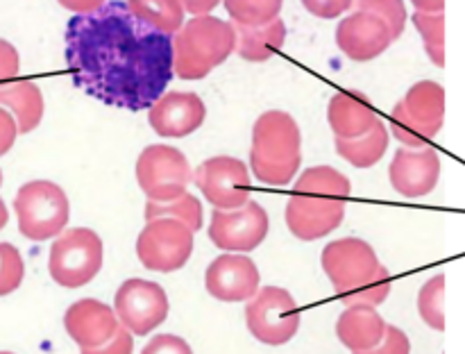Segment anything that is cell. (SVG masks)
Returning a JSON list of instances; mask_svg holds the SVG:
<instances>
[{
	"label": "cell",
	"mask_w": 465,
	"mask_h": 354,
	"mask_svg": "<svg viewBox=\"0 0 465 354\" xmlns=\"http://www.w3.org/2000/svg\"><path fill=\"white\" fill-rule=\"evenodd\" d=\"M66 66L77 89L109 107H153L173 80V36L109 0L66 25Z\"/></svg>",
	"instance_id": "1"
},
{
	"label": "cell",
	"mask_w": 465,
	"mask_h": 354,
	"mask_svg": "<svg viewBox=\"0 0 465 354\" xmlns=\"http://www.w3.org/2000/svg\"><path fill=\"white\" fill-rule=\"evenodd\" d=\"M352 193L348 175L331 166H312L298 177L286 202V227L300 241H318L339 230Z\"/></svg>",
	"instance_id": "2"
},
{
	"label": "cell",
	"mask_w": 465,
	"mask_h": 354,
	"mask_svg": "<svg viewBox=\"0 0 465 354\" xmlns=\"http://www.w3.org/2000/svg\"><path fill=\"white\" fill-rule=\"evenodd\" d=\"M302 163V132L295 118L282 109H271L252 127L250 168L268 186L291 184Z\"/></svg>",
	"instance_id": "3"
},
{
	"label": "cell",
	"mask_w": 465,
	"mask_h": 354,
	"mask_svg": "<svg viewBox=\"0 0 465 354\" xmlns=\"http://www.w3.org/2000/svg\"><path fill=\"white\" fill-rule=\"evenodd\" d=\"M236 48L234 23L216 16H193L173 34V75L203 80Z\"/></svg>",
	"instance_id": "4"
},
{
	"label": "cell",
	"mask_w": 465,
	"mask_h": 354,
	"mask_svg": "<svg viewBox=\"0 0 465 354\" xmlns=\"http://www.w3.org/2000/svg\"><path fill=\"white\" fill-rule=\"evenodd\" d=\"M18 231L27 241H48L59 236L71 221V200L66 191L50 180H32L14 198Z\"/></svg>",
	"instance_id": "5"
},
{
	"label": "cell",
	"mask_w": 465,
	"mask_h": 354,
	"mask_svg": "<svg viewBox=\"0 0 465 354\" xmlns=\"http://www.w3.org/2000/svg\"><path fill=\"white\" fill-rule=\"evenodd\" d=\"M445 89L434 80L416 82L391 112V132L404 148H425L440 132Z\"/></svg>",
	"instance_id": "6"
},
{
	"label": "cell",
	"mask_w": 465,
	"mask_h": 354,
	"mask_svg": "<svg viewBox=\"0 0 465 354\" xmlns=\"http://www.w3.org/2000/svg\"><path fill=\"white\" fill-rule=\"evenodd\" d=\"M104 263V243L89 227L64 230L50 245L48 272L64 289L86 286Z\"/></svg>",
	"instance_id": "7"
},
{
	"label": "cell",
	"mask_w": 465,
	"mask_h": 354,
	"mask_svg": "<svg viewBox=\"0 0 465 354\" xmlns=\"http://www.w3.org/2000/svg\"><path fill=\"white\" fill-rule=\"evenodd\" d=\"M300 320L298 302L282 286H262L245 304V325L263 345L280 348L289 343L298 334Z\"/></svg>",
	"instance_id": "8"
},
{
	"label": "cell",
	"mask_w": 465,
	"mask_h": 354,
	"mask_svg": "<svg viewBox=\"0 0 465 354\" xmlns=\"http://www.w3.org/2000/svg\"><path fill=\"white\" fill-rule=\"evenodd\" d=\"M136 182L153 202H171L186 193L193 168L182 150L168 143L148 145L136 159Z\"/></svg>",
	"instance_id": "9"
},
{
	"label": "cell",
	"mask_w": 465,
	"mask_h": 354,
	"mask_svg": "<svg viewBox=\"0 0 465 354\" xmlns=\"http://www.w3.org/2000/svg\"><path fill=\"white\" fill-rule=\"evenodd\" d=\"M195 231L175 218L148 221L136 239V257L141 266L154 272H175L186 266L193 254Z\"/></svg>",
	"instance_id": "10"
},
{
	"label": "cell",
	"mask_w": 465,
	"mask_h": 354,
	"mask_svg": "<svg viewBox=\"0 0 465 354\" xmlns=\"http://www.w3.org/2000/svg\"><path fill=\"white\" fill-rule=\"evenodd\" d=\"M168 295L157 281L132 277L118 286L114 295V311L118 322L134 336H145L157 329L168 318Z\"/></svg>",
	"instance_id": "11"
},
{
	"label": "cell",
	"mask_w": 465,
	"mask_h": 354,
	"mask_svg": "<svg viewBox=\"0 0 465 354\" xmlns=\"http://www.w3.org/2000/svg\"><path fill=\"white\" fill-rule=\"evenodd\" d=\"M271 231V218L266 209L248 200L239 209H213L209 222V239L218 250L248 254L266 241Z\"/></svg>",
	"instance_id": "12"
},
{
	"label": "cell",
	"mask_w": 465,
	"mask_h": 354,
	"mask_svg": "<svg viewBox=\"0 0 465 354\" xmlns=\"http://www.w3.org/2000/svg\"><path fill=\"white\" fill-rule=\"evenodd\" d=\"M321 263L339 295L350 293V290L371 281L384 266L377 259L372 245L363 239H357V236L327 243L321 254Z\"/></svg>",
	"instance_id": "13"
},
{
	"label": "cell",
	"mask_w": 465,
	"mask_h": 354,
	"mask_svg": "<svg viewBox=\"0 0 465 354\" xmlns=\"http://www.w3.org/2000/svg\"><path fill=\"white\" fill-rule=\"evenodd\" d=\"M193 182L213 209L243 207L252 191L248 163L227 154L204 159L193 171Z\"/></svg>",
	"instance_id": "14"
},
{
	"label": "cell",
	"mask_w": 465,
	"mask_h": 354,
	"mask_svg": "<svg viewBox=\"0 0 465 354\" xmlns=\"http://www.w3.org/2000/svg\"><path fill=\"white\" fill-rule=\"evenodd\" d=\"M262 284L259 268L248 254L223 252L204 272V289L218 302H248Z\"/></svg>",
	"instance_id": "15"
},
{
	"label": "cell",
	"mask_w": 465,
	"mask_h": 354,
	"mask_svg": "<svg viewBox=\"0 0 465 354\" xmlns=\"http://www.w3.org/2000/svg\"><path fill=\"white\" fill-rule=\"evenodd\" d=\"M391 186L404 198H425L439 186L440 157L431 145L400 148L389 166Z\"/></svg>",
	"instance_id": "16"
},
{
	"label": "cell",
	"mask_w": 465,
	"mask_h": 354,
	"mask_svg": "<svg viewBox=\"0 0 465 354\" xmlns=\"http://www.w3.org/2000/svg\"><path fill=\"white\" fill-rule=\"evenodd\" d=\"M207 118L203 98L193 91H171L154 100L148 109V123L162 139H184L200 130Z\"/></svg>",
	"instance_id": "17"
},
{
	"label": "cell",
	"mask_w": 465,
	"mask_h": 354,
	"mask_svg": "<svg viewBox=\"0 0 465 354\" xmlns=\"http://www.w3.org/2000/svg\"><path fill=\"white\" fill-rule=\"evenodd\" d=\"M393 44L389 25L368 12H352L336 27V45L352 62H372Z\"/></svg>",
	"instance_id": "18"
},
{
	"label": "cell",
	"mask_w": 465,
	"mask_h": 354,
	"mask_svg": "<svg viewBox=\"0 0 465 354\" xmlns=\"http://www.w3.org/2000/svg\"><path fill=\"white\" fill-rule=\"evenodd\" d=\"M64 327L80 348H100L114 339L121 322L114 307L95 298H82L66 309Z\"/></svg>",
	"instance_id": "19"
},
{
	"label": "cell",
	"mask_w": 465,
	"mask_h": 354,
	"mask_svg": "<svg viewBox=\"0 0 465 354\" xmlns=\"http://www.w3.org/2000/svg\"><path fill=\"white\" fill-rule=\"evenodd\" d=\"M327 121L336 139H359L377 125L380 116L368 95L359 91H339L327 104Z\"/></svg>",
	"instance_id": "20"
},
{
	"label": "cell",
	"mask_w": 465,
	"mask_h": 354,
	"mask_svg": "<svg viewBox=\"0 0 465 354\" xmlns=\"http://www.w3.org/2000/svg\"><path fill=\"white\" fill-rule=\"evenodd\" d=\"M389 322L372 307H345L336 320V336L350 352H368L384 339Z\"/></svg>",
	"instance_id": "21"
},
{
	"label": "cell",
	"mask_w": 465,
	"mask_h": 354,
	"mask_svg": "<svg viewBox=\"0 0 465 354\" xmlns=\"http://www.w3.org/2000/svg\"><path fill=\"white\" fill-rule=\"evenodd\" d=\"M0 107L14 116L18 134H30L44 118V93L30 80H14L0 86Z\"/></svg>",
	"instance_id": "22"
},
{
	"label": "cell",
	"mask_w": 465,
	"mask_h": 354,
	"mask_svg": "<svg viewBox=\"0 0 465 354\" xmlns=\"http://www.w3.org/2000/svg\"><path fill=\"white\" fill-rule=\"evenodd\" d=\"M236 30V48L234 53L241 59L252 64L268 62L272 54L282 50L286 41V23L282 18H275L263 25H239L234 23Z\"/></svg>",
	"instance_id": "23"
},
{
	"label": "cell",
	"mask_w": 465,
	"mask_h": 354,
	"mask_svg": "<svg viewBox=\"0 0 465 354\" xmlns=\"http://www.w3.org/2000/svg\"><path fill=\"white\" fill-rule=\"evenodd\" d=\"M334 145L341 159L352 163L354 168H372L389 150V130L380 118L368 134L359 139H336Z\"/></svg>",
	"instance_id": "24"
},
{
	"label": "cell",
	"mask_w": 465,
	"mask_h": 354,
	"mask_svg": "<svg viewBox=\"0 0 465 354\" xmlns=\"http://www.w3.org/2000/svg\"><path fill=\"white\" fill-rule=\"evenodd\" d=\"M125 5L141 23L171 36L184 25L186 12L180 0H125Z\"/></svg>",
	"instance_id": "25"
},
{
	"label": "cell",
	"mask_w": 465,
	"mask_h": 354,
	"mask_svg": "<svg viewBox=\"0 0 465 354\" xmlns=\"http://www.w3.org/2000/svg\"><path fill=\"white\" fill-rule=\"evenodd\" d=\"M143 216L145 222L157 221V218H175V221L184 222L191 231H200L204 222L203 202L189 191L177 200H171V202H153V200H148Z\"/></svg>",
	"instance_id": "26"
},
{
	"label": "cell",
	"mask_w": 465,
	"mask_h": 354,
	"mask_svg": "<svg viewBox=\"0 0 465 354\" xmlns=\"http://www.w3.org/2000/svg\"><path fill=\"white\" fill-rule=\"evenodd\" d=\"M232 21L239 25H263L280 18L284 0H223Z\"/></svg>",
	"instance_id": "27"
},
{
	"label": "cell",
	"mask_w": 465,
	"mask_h": 354,
	"mask_svg": "<svg viewBox=\"0 0 465 354\" xmlns=\"http://www.w3.org/2000/svg\"><path fill=\"white\" fill-rule=\"evenodd\" d=\"M413 25L420 32L427 57L439 68L445 66V14H413Z\"/></svg>",
	"instance_id": "28"
},
{
	"label": "cell",
	"mask_w": 465,
	"mask_h": 354,
	"mask_svg": "<svg viewBox=\"0 0 465 354\" xmlns=\"http://www.w3.org/2000/svg\"><path fill=\"white\" fill-rule=\"evenodd\" d=\"M443 298H445V275H434L431 280L425 281V286L418 293V313L427 327L436 331H445V311H443Z\"/></svg>",
	"instance_id": "29"
},
{
	"label": "cell",
	"mask_w": 465,
	"mask_h": 354,
	"mask_svg": "<svg viewBox=\"0 0 465 354\" xmlns=\"http://www.w3.org/2000/svg\"><path fill=\"white\" fill-rule=\"evenodd\" d=\"M391 289H393V277H391L389 268L381 266V270L372 277L371 281L361 284L359 289L350 290V293L339 295L341 302L345 307H372L377 309L380 304L386 302V298L391 295Z\"/></svg>",
	"instance_id": "30"
},
{
	"label": "cell",
	"mask_w": 465,
	"mask_h": 354,
	"mask_svg": "<svg viewBox=\"0 0 465 354\" xmlns=\"http://www.w3.org/2000/svg\"><path fill=\"white\" fill-rule=\"evenodd\" d=\"M354 12H368L380 16L389 25L391 36L398 41L402 36L404 25H407V7L404 0H352Z\"/></svg>",
	"instance_id": "31"
},
{
	"label": "cell",
	"mask_w": 465,
	"mask_h": 354,
	"mask_svg": "<svg viewBox=\"0 0 465 354\" xmlns=\"http://www.w3.org/2000/svg\"><path fill=\"white\" fill-rule=\"evenodd\" d=\"M25 263L16 245L0 243V298L14 293L23 284Z\"/></svg>",
	"instance_id": "32"
},
{
	"label": "cell",
	"mask_w": 465,
	"mask_h": 354,
	"mask_svg": "<svg viewBox=\"0 0 465 354\" xmlns=\"http://www.w3.org/2000/svg\"><path fill=\"white\" fill-rule=\"evenodd\" d=\"M354 354H411V340L404 334L400 327L386 325L384 339L380 340V345H375L368 352H354Z\"/></svg>",
	"instance_id": "33"
},
{
	"label": "cell",
	"mask_w": 465,
	"mask_h": 354,
	"mask_svg": "<svg viewBox=\"0 0 465 354\" xmlns=\"http://www.w3.org/2000/svg\"><path fill=\"white\" fill-rule=\"evenodd\" d=\"M141 354H193V349L182 336L157 334L145 343Z\"/></svg>",
	"instance_id": "34"
},
{
	"label": "cell",
	"mask_w": 465,
	"mask_h": 354,
	"mask_svg": "<svg viewBox=\"0 0 465 354\" xmlns=\"http://www.w3.org/2000/svg\"><path fill=\"white\" fill-rule=\"evenodd\" d=\"M80 354H134V334L121 325L112 340L100 348H80Z\"/></svg>",
	"instance_id": "35"
},
{
	"label": "cell",
	"mask_w": 465,
	"mask_h": 354,
	"mask_svg": "<svg viewBox=\"0 0 465 354\" xmlns=\"http://www.w3.org/2000/svg\"><path fill=\"white\" fill-rule=\"evenodd\" d=\"M18 71H21V57H18V50L14 48L9 41L0 39V86L16 80Z\"/></svg>",
	"instance_id": "36"
},
{
	"label": "cell",
	"mask_w": 465,
	"mask_h": 354,
	"mask_svg": "<svg viewBox=\"0 0 465 354\" xmlns=\"http://www.w3.org/2000/svg\"><path fill=\"white\" fill-rule=\"evenodd\" d=\"M304 9L316 18H339L348 9H352V0H302Z\"/></svg>",
	"instance_id": "37"
},
{
	"label": "cell",
	"mask_w": 465,
	"mask_h": 354,
	"mask_svg": "<svg viewBox=\"0 0 465 354\" xmlns=\"http://www.w3.org/2000/svg\"><path fill=\"white\" fill-rule=\"evenodd\" d=\"M16 136H18L16 121H14V116L7 112V109L0 107V157H3V154H7L9 150L14 148V143H16Z\"/></svg>",
	"instance_id": "38"
},
{
	"label": "cell",
	"mask_w": 465,
	"mask_h": 354,
	"mask_svg": "<svg viewBox=\"0 0 465 354\" xmlns=\"http://www.w3.org/2000/svg\"><path fill=\"white\" fill-rule=\"evenodd\" d=\"M57 3L73 14H91L103 7L107 0H57Z\"/></svg>",
	"instance_id": "39"
},
{
	"label": "cell",
	"mask_w": 465,
	"mask_h": 354,
	"mask_svg": "<svg viewBox=\"0 0 465 354\" xmlns=\"http://www.w3.org/2000/svg\"><path fill=\"white\" fill-rule=\"evenodd\" d=\"M180 3H182V7H184L186 14H193V16H204V14L213 12L221 0H180Z\"/></svg>",
	"instance_id": "40"
},
{
	"label": "cell",
	"mask_w": 465,
	"mask_h": 354,
	"mask_svg": "<svg viewBox=\"0 0 465 354\" xmlns=\"http://www.w3.org/2000/svg\"><path fill=\"white\" fill-rule=\"evenodd\" d=\"M416 12L425 14H443L445 12V0H411Z\"/></svg>",
	"instance_id": "41"
},
{
	"label": "cell",
	"mask_w": 465,
	"mask_h": 354,
	"mask_svg": "<svg viewBox=\"0 0 465 354\" xmlns=\"http://www.w3.org/2000/svg\"><path fill=\"white\" fill-rule=\"evenodd\" d=\"M9 221V213H7V207H5V200L0 198V230H3L5 225H7Z\"/></svg>",
	"instance_id": "42"
},
{
	"label": "cell",
	"mask_w": 465,
	"mask_h": 354,
	"mask_svg": "<svg viewBox=\"0 0 465 354\" xmlns=\"http://www.w3.org/2000/svg\"><path fill=\"white\" fill-rule=\"evenodd\" d=\"M0 186H3V171H0Z\"/></svg>",
	"instance_id": "43"
},
{
	"label": "cell",
	"mask_w": 465,
	"mask_h": 354,
	"mask_svg": "<svg viewBox=\"0 0 465 354\" xmlns=\"http://www.w3.org/2000/svg\"><path fill=\"white\" fill-rule=\"evenodd\" d=\"M0 354H14V352H0Z\"/></svg>",
	"instance_id": "44"
}]
</instances>
